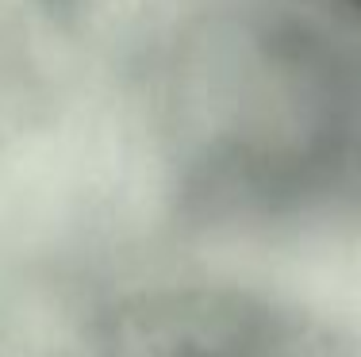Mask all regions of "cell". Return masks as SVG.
<instances>
[{"mask_svg": "<svg viewBox=\"0 0 361 357\" xmlns=\"http://www.w3.org/2000/svg\"><path fill=\"white\" fill-rule=\"evenodd\" d=\"M158 134L212 231H361V27L281 0L208 15L166 58Z\"/></svg>", "mask_w": 361, "mask_h": 357, "instance_id": "cell-1", "label": "cell"}, {"mask_svg": "<svg viewBox=\"0 0 361 357\" xmlns=\"http://www.w3.org/2000/svg\"><path fill=\"white\" fill-rule=\"evenodd\" d=\"M58 357H346L323 319L227 284H169L97 311Z\"/></svg>", "mask_w": 361, "mask_h": 357, "instance_id": "cell-2", "label": "cell"}, {"mask_svg": "<svg viewBox=\"0 0 361 357\" xmlns=\"http://www.w3.org/2000/svg\"><path fill=\"white\" fill-rule=\"evenodd\" d=\"M281 4H292V8H304V12L326 15V20L361 27V0H281Z\"/></svg>", "mask_w": 361, "mask_h": 357, "instance_id": "cell-3", "label": "cell"}]
</instances>
